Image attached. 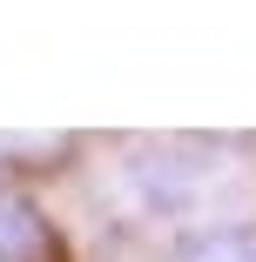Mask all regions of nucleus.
<instances>
[{
    "mask_svg": "<svg viewBox=\"0 0 256 262\" xmlns=\"http://www.w3.org/2000/svg\"><path fill=\"white\" fill-rule=\"evenodd\" d=\"M236 188L229 162L216 141H135L122 162H115V195L135 208L142 222H209L223 195Z\"/></svg>",
    "mask_w": 256,
    "mask_h": 262,
    "instance_id": "1",
    "label": "nucleus"
},
{
    "mask_svg": "<svg viewBox=\"0 0 256 262\" xmlns=\"http://www.w3.org/2000/svg\"><path fill=\"white\" fill-rule=\"evenodd\" d=\"M0 262H68L47 208L34 195L7 188V182H0Z\"/></svg>",
    "mask_w": 256,
    "mask_h": 262,
    "instance_id": "2",
    "label": "nucleus"
},
{
    "mask_svg": "<svg viewBox=\"0 0 256 262\" xmlns=\"http://www.w3.org/2000/svg\"><path fill=\"white\" fill-rule=\"evenodd\" d=\"M169 262H256V215H209L175 229Z\"/></svg>",
    "mask_w": 256,
    "mask_h": 262,
    "instance_id": "3",
    "label": "nucleus"
},
{
    "mask_svg": "<svg viewBox=\"0 0 256 262\" xmlns=\"http://www.w3.org/2000/svg\"><path fill=\"white\" fill-rule=\"evenodd\" d=\"M74 148H81L74 135H0V162H47V168H54V162H68Z\"/></svg>",
    "mask_w": 256,
    "mask_h": 262,
    "instance_id": "4",
    "label": "nucleus"
}]
</instances>
